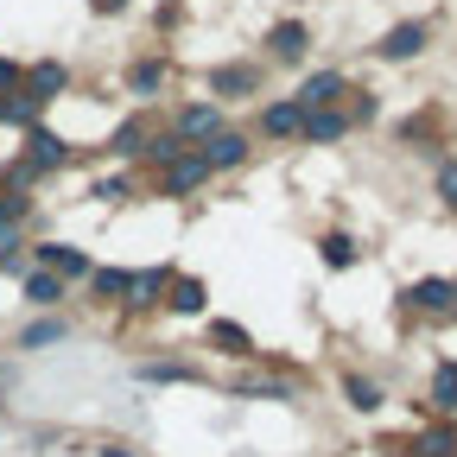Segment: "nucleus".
<instances>
[{
  "label": "nucleus",
  "instance_id": "1",
  "mask_svg": "<svg viewBox=\"0 0 457 457\" xmlns=\"http://www.w3.org/2000/svg\"><path fill=\"white\" fill-rule=\"evenodd\" d=\"M64 159H71V146L57 140V134H45V128H32V134H26V159H20V165L32 171V179H38V171H57Z\"/></svg>",
  "mask_w": 457,
  "mask_h": 457
},
{
  "label": "nucleus",
  "instance_id": "2",
  "mask_svg": "<svg viewBox=\"0 0 457 457\" xmlns=\"http://www.w3.org/2000/svg\"><path fill=\"white\" fill-rule=\"evenodd\" d=\"M64 89H71V71L57 64V57H45V64H32V71H26V96H32L38 108H45V102H57Z\"/></svg>",
  "mask_w": 457,
  "mask_h": 457
},
{
  "label": "nucleus",
  "instance_id": "3",
  "mask_svg": "<svg viewBox=\"0 0 457 457\" xmlns=\"http://www.w3.org/2000/svg\"><path fill=\"white\" fill-rule=\"evenodd\" d=\"M204 179H210V159H204V153H179V159L165 165V191H171V197H185V191H197Z\"/></svg>",
  "mask_w": 457,
  "mask_h": 457
},
{
  "label": "nucleus",
  "instance_id": "4",
  "mask_svg": "<svg viewBox=\"0 0 457 457\" xmlns=\"http://www.w3.org/2000/svg\"><path fill=\"white\" fill-rule=\"evenodd\" d=\"M299 134L305 140H343V134H350V114H337V108H305V121H299Z\"/></svg>",
  "mask_w": 457,
  "mask_h": 457
},
{
  "label": "nucleus",
  "instance_id": "5",
  "mask_svg": "<svg viewBox=\"0 0 457 457\" xmlns=\"http://www.w3.org/2000/svg\"><path fill=\"white\" fill-rule=\"evenodd\" d=\"M210 134H222L216 102H191V108L179 114V140H210Z\"/></svg>",
  "mask_w": 457,
  "mask_h": 457
},
{
  "label": "nucleus",
  "instance_id": "6",
  "mask_svg": "<svg viewBox=\"0 0 457 457\" xmlns=\"http://www.w3.org/2000/svg\"><path fill=\"white\" fill-rule=\"evenodd\" d=\"M426 51V26L413 20V26H394L387 38H381V57H387V64H400V57H420Z\"/></svg>",
  "mask_w": 457,
  "mask_h": 457
},
{
  "label": "nucleus",
  "instance_id": "7",
  "mask_svg": "<svg viewBox=\"0 0 457 457\" xmlns=\"http://www.w3.org/2000/svg\"><path fill=\"white\" fill-rule=\"evenodd\" d=\"M407 299H413L420 312H451V305H457V286H451V279H420Z\"/></svg>",
  "mask_w": 457,
  "mask_h": 457
},
{
  "label": "nucleus",
  "instance_id": "8",
  "mask_svg": "<svg viewBox=\"0 0 457 457\" xmlns=\"http://www.w3.org/2000/svg\"><path fill=\"white\" fill-rule=\"evenodd\" d=\"M337 96H343V77H337V71H318V77L299 89V108H330Z\"/></svg>",
  "mask_w": 457,
  "mask_h": 457
},
{
  "label": "nucleus",
  "instance_id": "9",
  "mask_svg": "<svg viewBox=\"0 0 457 457\" xmlns=\"http://www.w3.org/2000/svg\"><path fill=\"white\" fill-rule=\"evenodd\" d=\"M38 261H45V273H57V279H77V273H89V261L77 254V248H38Z\"/></svg>",
  "mask_w": 457,
  "mask_h": 457
},
{
  "label": "nucleus",
  "instance_id": "10",
  "mask_svg": "<svg viewBox=\"0 0 457 457\" xmlns=\"http://www.w3.org/2000/svg\"><path fill=\"white\" fill-rule=\"evenodd\" d=\"M248 89H254V71L248 64H222L210 77V96H248Z\"/></svg>",
  "mask_w": 457,
  "mask_h": 457
},
{
  "label": "nucleus",
  "instance_id": "11",
  "mask_svg": "<svg viewBox=\"0 0 457 457\" xmlns=\"http://www.w3.org/2000/svg\"><path fill=\"white\" fill-rule=\"evenodd\" d=\"M204 159H210V165H242V159H248V140H242V134H210Z\"/></svg>",
  "mask_w": 457,
  "mask_h": 457
},
{
  "label": "nucleus",
  "instance_id": "12",
  "mask_svg": "<svg viewBox=\"0 0 457 457\" xmlns=\"http://www.w3.org/2000/svg\"><path fill=\"white\" fill-rule=\"evenodd\" d=\"M0 121H7V128H38V102L32 96H0Z\"/></svg>",
  "mask_w": 457,
  "mask_h": 457
},
{
  "label": "nucleus",
  "instance_id": "13",
  "mask_svg": "<svg viewBox=\"0 0 457 457\" xmlns=\"http://www.w3.org/2000/svg\"><path fill=\"white\" fill-rule=\"evenodd\" d=\"M267 45H273V57H305V26L299 20H279Z\"/></svg>",
  "mask_w": 457,
  "mask_h": 457
},
{
  "label": "nucleus",
  "instance_id": "14",
  "mask_svg": "<svg viewBox=\"0 0 457 457\" xmlns=\"http://www.w3.org/2000/svg\"><path fill=\"white\" fill-rule=\"evenodd\" d=\"M299 121H305V108H299V102H273V108L261 114V128H267V134H299Z\"/></svg>",
  "mask_w": 457,
  "mask_h": 457
},
{
  "label": "nucleus",
  "instance_id": "15",
  "mask_svg": "<svg viewBox=\"0 0 457 457\" xmlns=\"http://www.w3.org/2000/svg\"><path fill=\"white\" fill-rule=\"evenodd\" d=\"M432 407H438V413H457V362H438V375H432Z\"/></svg>",
  "mask_w": 457,
  "mask_h": 457
},
{
  "label": "nucleus",
  "instance_id": "16",
  "mask_svg": "<svg viewBox=\"0 0 457 457\" xmlns=\"http://www.w3.org/2000/svg\"><path fill=\"white\" fill-rule=\"evenodd\" d=\"M26 299L32 305H57V299H64V279H57V273H32L26 279Z\"/></svg>",
  "mask_w": 457,
  "mask_h": 457
},
{
  "label": "nucleus",
  "instance_id": "17",
  "mask_svg": "<svg viewBox=\"0 0 457 457\" xmlns=\"http://www.w3.org/2000/svg\"><path fill=\"white\" fill-rule=\"evenodd\" d=\"M159 83H165V64H153V57H146V64H134V77H128V89H134V96H153Z\"/></svg>",
  "mask_w": 457,
  "mask_h": 457
},
{
  "label": "nucleus",
  "instance_id": "18",
  "mask_svg": "<svg viewBox=\"0 0 457 457\" xmlns=\"http://www.w3.org/2000/svg\"><path fill=\"white\" fill-rule=\"evenodd\" d=\"M20 343H26V350H51V343H64V324H57V318H45V324H32Z\"/></svg>",
  "mask_w": 457,
  "mask_h": 457
},
{
  "label": "nucleus",
  "instance_id": "19",
  "mask_svg": "<svg viewBox=\"0 0 457 457\" xmlns=\"http://www.w3.org/2000/svg\"><path fill=\"white\" fill-rule=\"evenodd\" d=\"M89 279H96V293H102V299H121V293H128V273H121V267H96Z\"/></svg>",
  "mask_w": 457,
  "mask_h": 457
},
{
  "label": "nucleus",
  "instance_id": "20",
  "mask_svg": "<svg viewBox=\"0 0 457 457\" xmlns=\"http://www.w3.org/2000/svg\"><path fill=\"white\" fill-rule=\"evenodd\" d=\"M171 312H204V286L197 279H179V286H171Z\"/></svg>",
  "mask_w": 457,
  "mask_h": 457
},
{
  "label": "nucleus",
  "instance_id": "21",
  "mask_svg": "<svg viewBox=\"0 0 457 457\" xmlns=\"http://www.w3.org/2000/svg\"><path fill=\"white\" fill-rule=\"evenodd\" d=\"M210 337L222 343L228 356H248V330H242V324H210Z\"/></svg>",
  "mask_w": 457,
  "mask_h": 457
},
{
  "label": "nucleus",
  "instance_id": "22",
  "mask_svg": "<svg viewBox=\"0 0 457 457\" xmlns=\"http://www.w3.org/2000/svg\"><path fill=\"white\" fill-rule=\"evenodd\" d=\"M343 394H350V407H362V413H369V407H381V387H375V381H362V375H350V387H343Z\"/></svg>",
  "mask_w": 457,
  "mask_h": 457
},
{
  "label": "nucleus",
  "instance_id": "23",
  "mask_svg": "<svg viewBox=\"0 0 457 457\" xmlns=\"http://www.w3.org/2000/svg\"><path fill=\"white\" fill-rule=\"evenodd\" d=\"M324 261H330V267H356V242H350V236H330V242H324Z\"/></svg>",
  "mask_w": 457,
  "mask_h": 457
},
{
  "label": "nucleus",
  "instance_id": "24",
  "mask_svg": "<svg viewBox=\"0 0 457 457\" xmlns=\"http://www.w3.org/2000/svg\"><path fill=\"white\" fill-rule=\"evenodd\" d=\"M140 140H146L140 121H121V128H114V153H140Z\"/></svg>",
  "mask_w": 457,
  "mask_h": 457
},
{
  "label": "nucleus",
  "instance_id": "25",
  "mask_svg": "<svg viewBox=\"0 0 457 457\" xmlns=\"http://www.w3.org/2000/svg\"><path fill=\"white\" fill-rule=\"evenodd\" d=\"M426 457H457V438H451V432H432V438H426Z\"/></svg>",
  "mask_w": 457,
  "mask_h": 457
},
{
  "label": "nucleus",
  "instance_id": "26",
  "mask_svg": "<svg viewBox=\"0 0 457 457\" xmlns=\"http://www.w3.org/2000/svg\"><path fill=\"white\" fill-rule=\"evenodd\" d=\"M438 197L457 210V165H445V171H438Z\"/></svg>",
  "mask_w": 457,
  "mask_h": 457
},
{
  "label": "nucleus",
  "instance_id": "27",
  "mask_svg": "<svg viewBox=\"0 0 457 457\" xmlns=\"http://www.w3.org/2000/svg\"><path fill=\"white\" fill-rule=\"evenodd\" d=\"M89 197H102V204H114V197H128V185H121V179H102V185H96Z\"/></svg>",
  "mask_w": 457,
  "mask_h": 457
},
{
  "label": "nucleus",
  "instance_id": "28",
  "mask_svg": "<svg viewBox=\"0 0 457 457\" xmlns=\"http://www.w3.org/2000/svg\"><path fill=\"white\" fill-rule=\"evenodd\" d=\"M13 83H20V64H13V57H0V96H7Z\"/></svg>",
  "mask_w": 457,
  "mask_h": 457
},
{
  "label": "nucleus",
  "instance_id": "29",
  "mask_svg": "<svg viewBox=\"0 0 457 457\" xmlns=\"http://www.w3.org/2000/svg\"><path fill=\"white\" fill-rule=\"evenodd\" d=\"M20 248V236H13V222H0V254H13Z\"/></svg>",
  "mask_w": 457,
  "mask_h": 457
},
{
  "label": "nucleus",
  "instance_id": "30",
  "mask_svg": "<svg viewBox=\"0 0 457 457\" xmlns=\"http://www.w3.org/2000/svg\"><path fill=\"white\" fill-rule=\"evenodd\" d=\"M89 7H96V13H121V7H128V0H89Z\"/></svg>",
  "mask_w": 457,
  "mask_h": 457
},
{
  "label": "nucleus",
  "instance_id": "31",
  "mask_svg": "<svg viewBox=\"0 0 457 457\" xmlns=\"http://www.w3.org/2000/svg\"><path fill=\"white\" fill-rule=\"evenodd\" d=\"M451 312H457V305H451Z\"/></svg>",
  "mask_w": 457,
  "mask_h": 457
}]
</instances>
